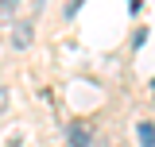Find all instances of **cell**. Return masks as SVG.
<instances>
[{
	"mask_svg": "<svg viewBox=\"0 0 155 147\" xmlns=\"http://www.w3.org/2000/svg\"><path fill=\"white\" fill-rule=\"evenodd\" d=\"M8 101H12V93H8V89H0V116L8 112Z\"/></svg>",
	"mask_w": 155,
	"mask_h": 147,
	"instance_id": "cell-5",
	"label": "cell"
},
{
	"mask_svg": "<svg viewBox=\"0 0 155 147\" xmlns=\"http://www.w3.org/2000/svg\"><path fill=\"white\" fill-rule=\"evenodd\" d=\"M78 8H81V0H70V4H66V19H74V16H78Z\"/></svg>",
	"mask_w": 155,
	"mask_h": 147,
	"instance_id": "cell-6",
	"label": "cell"
},
{
	"mask_svg": "<svg viewBox=\"0 0 155 147\" xmlns=\"http://www.w3.org/2000/svg\"><path fill=\"white\" fill-rule=\"evenodd\" d=\"M31 35H35L31 19H19L16 27H12V47H16V51H27V47H31Z\"/></svg>",
	"mask_w": 155,
	"mask_h": 147,
	"instance_id": "cell-1",
	"label": "cell"
},
{
	"mask_svg": "<svg viewBox=\"0 0 155 147\" xmlns=\"http://www.w3.org/2000/svg\"><path fill=\"white\" fill-rule=\"evenodd\" d=\"M136 139H140V147H155V136H151V120H140V128H136Z\"/></svg>",
	"mask_w": 155,
	"mask_h": 147,
	"instance_id": "cell-3",
	"label": "cell"
},
{
	"mask_svg": "<svg viewBox=\"0 0 155 147\" xmlns=\"http://www.w3.org/2000/svg\"><path fill=\"white\" fill-rule=\"evenodd\" d=\"M16 8H19V0H0V16H16Z\"/></svg>",
	"mask_w": 155,
	"mask_h": 147,
	"instance_id": "cell-4",
	"label": "cell"
},
{
	"mask_svg": "<svg viewBox=\"0 0 155 147\" xmlns=\"http://www.w3.org/2000/svg\"><path fill=\"white\" fill-rule=\"evenodd\" d=\"M93 143V132L85 124H70V147H89Z\"/></svg>",
	"mask_w": 155,
	"mask_h": 147,
	"instance_id": "cell-2",
	"label": "cell"
}]
</instances>
